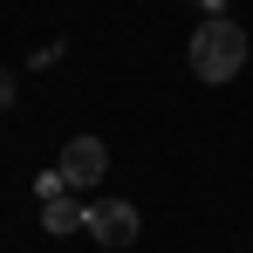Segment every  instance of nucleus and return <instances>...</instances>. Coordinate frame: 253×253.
<instances>
[{
  "mask_svg": "<svg viewBox=\"0 0 253 253\" xmlns=\"http://www.w3.org/2000/svg\"><path fill=\"white\" fill-rule=\"evenodd\" d=\"M185 55H192V76H199V83H233V76L247 69V28L226 21V14H212L206 28L192 35Z\"/></svg>",
  "mask_w": 253,
  "mask_h": 253,
  "instance_id": "1",
  "label": "nucleus"
},
{
  "mask_svg": "<svg viewBox=\"0 0 253 253\" xmlns=\"http://www.w3.org/2000/svg\"><path fill=\"white\" fill-rule=\"evenodd\" d=\"M89 233H96V247H130L137 240V206L130 199H96L89 206Z\"/></svg>",
  "mask_w": 253,
  "mask_h": 253,
  "instance_id": "2",
  "label": "nucleus"
},
{
  "mask_svg": "<svg viewBox=\"0 0 253 253\" xmlns=\"http://www.w3.org/2000/svg\"><path fill=\"white\" fill-rule=\"evenodd\" d=\"M110 171V151H103V137H69V151H62V185H96Z\"/></svg>",
  "mask_w": 253,
  "mask_h": 253,
  "instance_id": "3",
  "label": "nucleus"
},
{
  "mask_svg": "<svg viewBox=\"0 0 253 253\" xmlns=\"http://www.w3.org/2000/svg\"><path fill=\"white\" fill-rule=\"evenodd\" d=\"M42 226H48V233H76V226H89V212L76 206V199H62V192H55L48 212H42Z\"/></svg>",
  "mask_w": 253,
  "mask_h": 253,
  "instance_id": "4",
  "label": "nucleus"
},
{
  "mask_svg": "<svg viewBox=\"0 0 253 253\" xmlns=\"http://www.w3.org/2000/svg\"><path fill=\"white\" fill-rule=\"evenodd\" d=\"M7 103H14V76H0V110H7Z\"/></svg>",
  "mask_w": 253,
  "mask_h": 253,
  "instance_id": "5",
  "label": "nucleus"
},
{
  "mask_svg": "<svg viewBox=\"0 0 253 253\" xmlns=\"http://www.w3.org/2000/svg\"><path fill=\"white\" fill-rule=\"evenodd\" d=\"M199 7H206V14H219V7H226V0H199Z\"/></svg>",
  "mask_w": 253,
  "mask_h": 253,
  "instance_id": "6",
  "label": "nucleus"
}]
</instances>
